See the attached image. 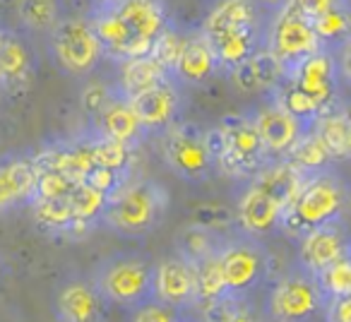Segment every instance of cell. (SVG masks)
Returning <instances> with one entry per match:
<instances>
[{
  "instance_id": "681fc988",
  "label": "cell",
  "mask_w": 351,
  "mask_h": 322,
  "mask_svg": "<svg viewBox=\"0 0 351 322\" xmlns=\"http://www.w3.org/2000/svg\"><path fill=\"white\" fill-rule=\"evenodd\" d=\"M3 94H5V92H3V89H0V108H3Z\"/></svg>"
},
{
  "instance_id": "ba28073f",
  "label": "cell",
  "mask_w": 351,
  "mask_h": 322,
  "mask_svg": "<svg viewBox=\"0 0 351 322\" xmlns=\"http://www.w3.org/2000/svg\"><path fill=\"white\" fill-rule=\"evenodd\" d=\"M325 293L313 274L293 264L269 284L265 315L269 322H315L325 310Z\"/></svg>"
},
{
  "instance_id": "277c9868",
  "label": "cell",
  "mask_w": 351,
  "mask_h": 322,
  "mask_svg": "<svg viewBox=\"0 0 351 322\" xmlns=\"http://www.w3.org/2000/svg\"><path fill=\"white\" fill-rule=\"evenodd\" d=\"M207 147L217 171L234 181H250L269 161L248 111L226 113L215 127H207Z\"/></svg>"
},
{
  "instance_id": "7402d4cb",
  "label": "cell",
  "mask_w": 351,
  "mask_h": 322,
  "mask_svg": "<svg viewBox=\"0 0 351 322\" xmlns=\"http://www.w3.org/2000/svg\"><path fill=\"white\" fill-rule=\"evenodd\" d=\"M92 121H94L92 132H97V135H101V137H108V140L123 142V145L132 147V149H137V147L147 140V132H145V127H142L137 113L132 111V103L128 101L125 97H121L118 92L108 99L106 106H104Z\"/></svg>"
},
{
  "instance_id": "7c38bea8",
  "label": "cell",
  "mask_w": 351,
  "mask_h": 322,
  "mask_svg": "<svg viewBox=\"0 0 351 322\" xmlns=\"http://www.w3.org/2000/svg\"><path fill=\"white\" fill-rule=\"evenodd\" d=\"M154 301L173 308L178 312L195 310L197 298V264L171 250L154 260Z\"/></svg>"
},
{
  "instance_id": "83f0119b",
  "label": "cell",
  "mask_w": 351,
  "mask_h": 322,
  "mask_svg": "<svg viewBox=\"0 0 351 322\" xmlns=\"http://www.w3.org/2000/svg\"><path fill=\"white\" fill-rule=\"evenodd\" d=\"M108 197L104 193H99L97 188H92L89 183H75V188L70 190L68 202L70 210L75 216V226H77V236L87 234L89 229L99 226L104 214V207H106Z\"/></svg>"
},
{
  "instance_id": "7dc6e473",
  "label": "cell",
  "mask_w": 351,
  "mask_h": 322,
  "mask_svg": "<svg viewBox=\"0 0 351 322\" xmlns=\"http://www.w3.org/2000/svg\"><path fill=\"white\" fill-rule=\"evenodd\" d=\"M5 36H8V27H3V22H0V46L5 41Z\"/></svg>"
},
{
  "instance_id": "f1b7e54d",
  "label": "cell",
  "mask_w": 351,
  "mask_h": 322,
  "mask_svg": "<svg viewBox=\"0 0 351 322\" xmlns=\"http://www.w3.org/2000/svg\"><path fill=\"white\" fill-rule=\"evenodd\" d=\"M313 29H315L322 49L335 53L339 46H344L351 39V0H341L339 5L317 17L313 22Z\"/></svg>"
},
{
  "instance_id": "ab89813d",
  "label": "cell",
  "mask_w": 351,
  "mask_h": 322,
  "mask_svg": "<svg viewBox=\"0 0 351 322\" xmlns=\"http://www.w3.org/2000/svg\"><path fill=\"white\" fill-rule=\"evenodd\" d=\"M128 312H130V322H181L183 315H186V312L173 310V308L164 306V303L154 301V298Z\"/></svg>"
},
{
  "instance_id": "8fae6325",
  "label": "cell",
  "mask_w": 351,
  "mask_h": 322,
  "mask_svg": "<svg viewBox=\"0 0 351 322\" xmlns=\"http://www.w3.org/2000/svg\"><path fill=\"white\" fill-rule=\"evenodd\" d=\"M248 113L253 118L267 159H287L296 142L311 130L296 116H291L272 94H265L263 101L248 108Z\"/></svg>"
},
{
  "instance_id": "d590c367",
  "label": "cell",
  "mask_w": 351,
  "mask_h": 322,
  "mask_svg": "<svg viewBox=\"0 0 351 322\" xmlns=\"http://www.w3.org/2000/svg\"><path fill=\"white\" fill-rule=\"evenodd\" d=\"M315 279L325 298L351 296V253L325 267Z\"/></svg>"
},
{
  "instance_id": "60d3db41",
  "label": "cell",
  "mask_w": 351,
  "mask_h": 322,
  "mask_svg": "<svg viewBox=\"0 0 351 322\" xmlns=\"http://www.w3.org/2000/svg\"><path fill=\"white\" fill-rule=\"evenodd\" d=\"M116 94V87L106 82H89L87 87L82 89V108L89 113V116H97L104 106H106L108 99Z\"/></svg>"
},
{
  "instance_id": "e575fe53",
  "label": "cell",
  "mask_w": 351,
  "mask_h": 322,
  "mask_svg": "<svg viewBox=\"0 0 351 322\" xmlns=\"http://www.w3.org/2000/svg\"><path fill=\"white\" fill-rule=\"evenodd\" d=\"M202 322H258L248 301L221 298L210 306H202Z\"/></svg>"
},
{
  "instance_id": "8d00e7d4",
  "label": "cell",
  "mask_w": 351,
  "mask_h": 322,
  "mask_svg": "<svg viewBox=\"0 0 351 322\" xmlns=\"http://www.w3.org/2000/svg\"><path fill=\"white\" fill-rule=\"evenodd\" d=\"M191 224H197L207 231L226 236V234H231V231H236V216H234V210H229V207L207 202V205L195 207Z\"/></svg>"
},
{
  "instance_id": "e0dca14e",
  "label": "cell",
  "mask_w": 351,
  "mask_h": 322,
  "mask_svg": "<svg viewBox=\"0 0 351 322\" xmlns=\"http://www.w3.org/2000/svg\"><path fill=\"white\" fill-rule=\"evenodd\" d=\"M282 214H284V207L274 197H269L267 193H263L253 183L245 181L243 190L239 193V200H236L234 207L236 231L265 240L267 236L279 234Z\"/></svg>"
},
{
  "instance_id": "7bdbcfd3",
  "label": "cell",
  "mask_w": 351,
  "mask_h": 322,
  "mask_svg": "<svg viewBox=\"0 0 351 322\" xmlns=\"http://www.w3.org/2000/svg\"><path fill=\"white\" fill-rule=\"evenodd\" d=\"M322 317L325 322H351V296L327 298Z\"/></svg>"
},
{
  "instance_id": "6da1fadb",
  "label": "cell",
  "mask_w": 351,
  "mask_h": 322,
  "mask_svg": "<svg viewBox=\"0 0 351 322\" xmlns=\"http://www.w3.org/2000/svg\"><path fill=\"white\" fill-rule=\"evenodd\" d=\"M269 15L255 0H217L202 22V34L210 41L221 75L265 49Z\"/></svg>"
},
{
  "instance_id": "b9f144b4",
  "label": "cell",
  "mask_w": 351,
  "mask_h": 322,
  "mask_svg": "<svg viewBox=\"0 0 351 322\" xmlns=\"http://www.w3.org/2000/svg\"><path fill=\"white\" fill-rule=\"evenodd\" d=\"M339 3L341 0H289V8L296 10L301 17H306L308 22H315L317 17H322L327 10H332Z\"/></svg>"
},
{
  "instance_id": "2e32d148",
  "label": "cell",
  "mask_w": 351,
  "mask_h": 322,
  "mask_svg": "<svg viewBox=\"0 0 351 322\" xmlns=\"http://www.w3.org/2000/svg\"><path fill=\"white\" fill-rule=\"evenodd\" d=\"M183 84H178L173 77L161 82L159 87L130 99L132 111L137 113L147 137H159L164 130L183 121V108H186V92Z\"/></svg>"
},
{
  "instance_id": "4fadbf2b",
  "label": "cell",
  "mask_w": 351,
  "mask_h": 322,
  "mask_svg": "<svg viewBox=\"0 0 351 322\" xmlns=\"http://www.w3.org/2000/svg\"><path fill=\"white\" fill-rule=\"evenodd\" d=\"M351 253V231L346 226V221H332V224L317 226V229L303 234L301 238H296V267H301L303 272L317 274L325 267H330L332 262L341 260L344 255Z\"/></svg>"
},
{
  "instance_id": "3957f363",
  "label": "cell",
  "mask_w": 351,
  "mask_h": 322,
  "mask_svg": "<svg viewBox=\"0 0 351 322\" xmlns=\"http://www.w3.org/2000/svg\"><path fill=\"white\" fill-rule=\"evenodd\" d=\"M169 212V190L154 178H128L106 200L99 226L123 236L145 238L159 229Z\"/></svg>"
},
{
  "instance_id": "ee69618b",
  "label": "cell",
  "mask_w": 351,
  "mask_h": 322,
  "mask_svg": "<svg viewBox=\"0 0 351 322\" xmlns=\"http://www.w3.org/2000/svg\"><path fill=\"white\" fill-rule=\"evenodd\" d=\"M335 58H337V68H339L341 82H346L351 87V39L335 51Z\"/></svg>"
},
{
  "instance_id": "ffe728a7",
  "label": "cell",
  "mask_w": 351,
  "mask_h": 322,
  "mask_svg": "<svg viewBox=\"0 0 351 322\" xmlns=\"http://www.w3.org/2000/svg\"><path fill=\"white\" fill-rule=\"evenodd\" d=\"M221 73L219 60L212 51L210 41L202 29H193L183 39V49L178 63L173 68V79L183 87H202Z\"/></svg>"
},
{
  "instance_id": "9c48e42d",
  "label": "cell",
  "mask_w": 351,
  "mask_h": 322,
  "mask_svg": "<svg viewBox=\"0 0 351 322\" xmlns=\"http://www.w3.org/2000/svg\"><path fill=\"white\" fill-rule=\"evenodd\" d=\"M46 39L53 63L70 77H89L106 58L87 17H63Z\"/></svg>"
},
{
  "instance_id": "d6986e66",
  "label": "cell",
  "mask_w": 351,
  "mask_h": 322,
  "mask_svg": "<svg viewBox=\"0 0 351 322\" xmlns=\"http://www.w3.org/2000/svg\"><path fill=\"white\" fill-rule=\"evenodd\" d=\"M39 169L34 156L10 154L0 159V212H10L34 202Z\"/></svg>"
},
{
  "instance_id": "f35d334b",
  "label": "cell",
  "mask_w": 351,
  "mask_h": 322,
  "mask_svg": "<svg viewBox=\"0 0 351 322\" xmlns=\"http://www.w3.org/2000/svg\"><path fill=\"white\" fill-rule=\"evenodd\" d=\"M73 188H75V181H70V178L63 176V173L39 171L34 200H60V197H68Z\"/></svg>"
},
{
  "instance_id": "484cf974",
  "label": "cell",
  "mask_w": 351,
  "mask_h": 322,
  "mask_svg": "<svg viewBox=\"0 0 351 322\" xmlns=\"http://www.w3.org/2000/svg\"><path fill=\"white\" fill-rule=\"evenodd\" d=\"M306 176L308 173L298 171L289 159H269L248 183H253L255 188L267 193L269 197H274L287 210V205L293 200V195L298 193Z\"/></svg>"
},
{
  "instance_id": "bcb514c9",
  "label": "cell",
  "mask_w": 351,
  "mask_h": 322,
  "mask_svg": "<svg viewBox=\"0 0 351 322\" xmlns=\"http://www.w3.org/2000/svg\"><path fill=\"white\" fill-rule=\"evenodd\" d=\"M92 3V10H106V8H116L121 0H89Z\"/></svg>"
},
{
  "instance_id": "f546056e",
  "label": "cell",
  "mask_w": 351,
  "mask_h": 322,
  "mask_svg": "<svg viewBox=\"0 0 351 322\" xmlns=\"http://www.w3.org/2000/svg\"><path fill=\"white\" fill-rule=\"evenodd\" d=\"M221 238H224L221 234L207 231L197 224H188L176 234L173 253H178L181 258H186V260H191L193 264H197V262H202V260L210 258V255L217 253Z\"/></svg>"
},
{
  "instance_id": "9a60e30c",
  "label": "cell",
  "mask_w": 351,
  "mask_h": 322,
  "mask_svg": "<svg viewBox=\"0 0 351 322\" xmlns=\"http://www.w3.org/2000/svg\"><path fill=\"white\" fill-rule=\"evenodd\" d=\"M113 10L132 36V58L149 55L156 39L173 25L164 0H121Z\"/></svg>"
},
{
  "instance_id": "836d02e7",
  "label": "cell",
  "mask_w": 351,
  "mask_h": 322,
  "mask_svg": "<svg viewBox=\"0 0 351 322\" xmlns=\"http://www.w3.org/2000/svg\"><path fill=\"white\" fill-rule=\"evenodd\" d=\"M197 298H200V306L197 308L226 298V286L217 253L210 255L207 260H202V262H197Z\"/></svg>"
},
{
  "instance_id": "cb8c5ba5",
  "label": "cell",
  "mask_w": 351,
  "mask_h": 322,
  "mask_svg": "<svg viewBox=\"0 0 351 322\" xmlns=\"http://www.w3.org/2000/svg\"><path fill=\"white\" fill-rule=\"evenodd\" d=\"M173 75L154 58V55H140V58H130V60H123L118 63V75H116V92L121 97H125L128 101L140 94L149 92V89L159 87L161 82L171 79Z\"/></svg>"
},
{
  "instance_id": "30bf717a",
  "label": "cell",
  "mask_w": 351,
  "mask_h": 322,
  "mask_svg": "<svg viewBox=\"0 0 351 322\" xmlns=\"http://www.w3.org/2000/svg\"><path fill=\"white\" fill-rule=\"evenodd\" d=\"M322 49L313 22L301 17L291 8H282L279 12L269 15L267 36H265V51L282 65L284 75L303 63L306 58L315 55Z\"/></svg>"
},
{
  "instance_id": "c3c4849f",
  "label": "cell",
  "mask_w": 351,
  "mask_h": 322,
  "mask_svg": "<svg viewBox=\"0 0 351 322\" xmlns=\"http://www.w3.org/2000/svg\"><path fill=\"white\" fill-rule=\"evenodd\" d=\"M181 322H202V320H197V317H191V315H183Z\"/></svg>"
},
{
  "instance_id": "8992f818",
  "label": "cell",
  "mask_w": 351,
  "mask_h": 322,
  "mask_svg": "<svg viewBox=\"0 0 351 322\" xmlns=\"http://www.w3.org/2000/svg\"><path fill=\"white\" fill-rule=\"evenodd\" d=\"M217 260H219L229 298L248 301L260 286H265V282H269L272 255L260 238L231 231L221 238Z\"/></svg>"
},
{
  "instance_id": "603a6c76",
  "label": "cell",
  "mask_w": 351,
  "mask_h": 322,
  "mask_svg": "<svg viewBox=\"0 0 351 322\" xmlns=\"http://www.w3.org/2000/svg\"><path fill=\"white\" fill-rule=\"evenodd\" d=\"M229 82L234 84L236 92L241 94H269L279 82L284 79V70L267 51H258L253 58L243 60L241 65H236L234 70L226 73Z\"/></svg>"
},
{
  "instance_id": "ac0fdd59",
  "label": "cell",
  "mask_w": 351,
  "mask_h": 322,
  "mask_svg": "<svg viewBox=\"0 0 351 322\" xmlns=\"http://www.w3.org/2000/svg\"><path fill=\"white\" fill-rule=\"evenodd\" d=\"M108 303L89 277H70L56 288L53 312L58 322H104Z\"/></svg>"
},
{
  "instance_id": "44dd1931",
  "label": "cell",
  "mask_w": 351,
  "mask_h": 322,
  "mask_svg": "<svg viewBox=\"0 0 351 322\" xmlns=\"http://www.w3.org/2000/svg\"><path fill=\"white\" fill-rule=\"evenodd\" d=\"M36 58L27 39L17 32L8 29V36L0 46V89L5 94L27 92L34 82Z\"/></svg>"
},
{
  "instance_id": "4316f807",
  "label": "cell",
  "mask_w": 351,
  "mask_h": 322,
  "mask_svg": "<svg viewBox=\"0 0 351 322\" xmlns=\"http://www.w3.org/2000/svg\"><path fill=\"white\" fill-rule=\"evenodd\" d=\"M15 15L25 32H29V34H46V36L65 17L60 0H17Z\"/></svg>"
},
{
  "instance_id": "5b68a950",
  "label": "cell",
  "mask_w": 351,
  "mask_h": 322,
  "mask_svg": "<svg viewBox=\"0 0 351 322\" xmlns=\"http://www.w3.org/2000/svg\"><path fill=\"white\" fill-rule=\"evenodd\" d=\"M89 279L108 306L132 310L154 298V260L140 250H121L108 255L94 267Z\"/></svg>"
},
{
  "instance_id": "52a82bcc",
  "label": "cell",
  "mask_w": 351,
  "mask_h": 322,
  "mask_svg": "<svg viewBox=\"0 0 351 322\" xmlns=\"http://www.w3.org/2000/svg\"><path fill=\"white\" fill-rule=\"evenodd\" d=\"M159 154L173 176L186 183H205L217 173L215 156L207 147V127L178 121L159 135Z\"/></svg>"
},
{
  "instance_id": "d4e9b609",
  "label": "cell",
  "mask_w": 351,
  "mask_h": 322,
  "mask_svg": "<svg viewBox=\"0 0 351 322\" xmlns=\"http://www.w3.org/2000/svg\"><path fill=\"white\" fill-rule=\"evenodd\" d=\"M311 130L325 145L327 154L332 156L335 164L351 159V108L344 101L335 103L325 113H320V118L313 123Z\"/></svg>"
},
{
  "instance_id": "7a4b0ae2",
  "label": "cell",
  "mask_w": 351,
  "mask_h": 322,
  "mask_svg": "<svg viewBox=\"0 0 351 322\" xmlns=\"http://www.w3.org/2000/svg\"><path fill=\"white\" fill-rule=\"evenodd\" d=\"M351 207V183L337 171V166L308 173L301 188L287 205L279 224V234L291 240L317 226L341 221Z\"/></svg>"
},
{
  "instance_id": "d6a6232c",
  "label": "cell",
  "mask_w": 351,
  "mask_h": 322,
  "mask_svg": "<svg viewBox=\"0 0 351 322\" xmlns=\"http://www.w3.org/2000/svg\"><path fill=\"white\" fill-rule=\"evenodd\" d=\"M287 159L303 173H317V171H322V169L335 166V161L327 154L325 145L317 140V135L313 130H308L306 135L296 142V147L289 151Z\"/></svg>"
},
{
  "instance_id": "4dcf8cb0",
  "label": "cell",
  "mask_w": 351,
  "mask_h": 322,
  "mask_svg": "<svg viewBox=\"0 0 351 322\" xmlns=\"http://www.w3.org/2000/svg\"><path fill=\"white\" fill-rule=\"evenodd\" d=\"M87 140H89V149H92L94 166L113 169V171H121V173H130L132 159H135L137 149L123 145V142L101 137V135H97V132H89Z\"/></svg>"
},
{
  "instance_id": "5bb4252c",
  "label": "cell",
  "mask_w": 351,
  "mask_h": 322,
  "mask_svg": "<svg viewBox=\"0 0 351 322\" xmlns=\"http://www.w3.org/2000/svg\"><path fill=\"white\" fill-rule=\"evenodd\" d=\"M284 77L293 84L296 89H301L306 97H311L317 103L322 113L327 108H332L335 103H339V68H337V58L332 51L320 49L315 55L303 60L298 68H293L291 73H287Z\"/></svg>"
},
{
  "instance_id": "f6af8a7d",
  "label": "cell",
  "mask_w": 351,
  "mask_h": 322,
  "mask_svg": "<svg viewBox=\"0 0 351 322\" xmlns=\"http://www.w3.org/2000/svg\"><path fill=\"white\" fill-rule=\"evenodd\" d=\"M255 3H258L267 15H274V12H279L282 8L289 5V0H255Z\"/></svg>"
},
{
  "instance_id": "74e56055",
  "label": "cell",
  "mask_w": 351,
  "mask_h": 322,
  "mask_svg": "<svg viewBox=\"0 0 351 322\" xmlns=\"http://www.w3.org/2000/svg\"><path fill=\"white\" fill-rule=\"evenodd\" d=\"M183 39H186V34H181V32L176 29V25H171L169 29L156 39L154 49H152V55H154L171 75H173V68H176V63H178V55H181Z\"/></svg>"
},
{
  "instance_id": "1f68e13d",
  "label": "cell",
  "mask_w": 351,
  "mask_h": 322,
  "mask_svg": "<svg viewBox=\"0 0 351 322\" xmlns=\"http://www.w3.org/2000/svg\"><path fill=\"white\" fill-rule=\"evenodd\" d=\"M29 207L34 212L36 224L44 231L77 236V226H75V216L73 210H70L68 197H60V200H34Z\"/></svg>"
}]
</instances>
